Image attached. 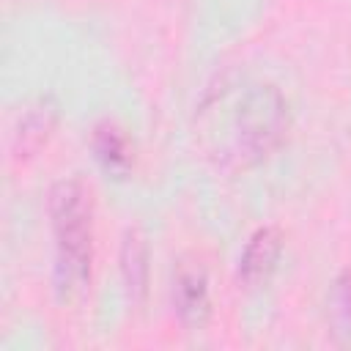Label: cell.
<instances>
[{
	"mask_svg": "<svg viewBox=\"0 0 351 351\" xmlns=\"http://www.w3.org/2000/svg\"><path fill=\"white\" fill-rule=\"evenodd\" d=\"M90 189L80 178H63L49 189V217L58 239L55 288L63 302L80 299L90 285Z\"/></svg>",
	"mask_w": 351,
	"mask_h": 351,
	"instance_id": "obj_1",
	"label": "cell"
},
{
	"mask_svg": "<svg viewBox=\"0 0 351 351\" xmlns=\"http://www.w3.org/2000/svg\"><path fill=\"white\" fill-rule=\"evenodd\" d=\"M288 129V104L274 85L252 88L236 112V156L261 159L280 145Z\"/></svg>",
	"mask_w": 351,
	"mask_h": 351,
	"instance_id": "obj_2",
	"label": "cell"
},
{
	"mask_svg": "<svg viewBox=\"0 0 351 351\" xmlns=\"http://www.w3.org/2000/svg\"><path fill=\"white\" fill-rule=\"evenodd\" d=\"M173 307L181 324L203 326L208 318V280L197 263H181L173 282Z\"/></svg>",
	"mask_w": 351,
	"mask_h": 351,
	"instance_id": "obj_3",
	"label": "cell"
},
{
	"mask_svg": "<svg viewBox=\"0 0 351 351\" xmlns=\"http://www.w3.org/2000/svg\"><path fill=\"white\" fill-rule=\"evenodd\" d=\"M282 252V236L277 228L266 225V228H258L250 241L244 244V252L239 258V280L250 288L261 285L269 280V274L274 271L277 266V258Z\"/></svg>",
	"mask_w": 351,
	"mask_h": 351,
	"instance_id": "obj_4",
	"label": "cell"
},
{
	"mask_svg": "<svg viewBox=\"0 0 351 351\" xmlns=\"http://www.w3.org/2000/svg\"><path fill=\"white\" fill-rule=\"evenodd\" d=\"M55 118H58V112H55V107L49 101H41V104L30 107L25 112V118L19 121V126H16L14 156H19V159L33 156L47 143V137H49V132L55 126Z\"/></svg>",
	"mask_w": 351,
	"mask_h": 351,
	"instance_id": "obj_5",
	"label": "cell"
},
{
	"mask_svg": "<svg viewBox=\"0 0 351 351\" xmlns=\"http://www.w3.org/2000/svg\"><path fill=\"white\" fill-rule=\"evenodd\" d=\"M90 145H93V154H96L99 165H101L107 173L123 176V173L129 170V165H132L129 140L123 137V132H121L115 123H110V121L99 123V126L93 129V134H90Z\"/></svg>",
	"mask_w": 351,
	"mask_h": 351,
	"instance_id": "obj_6",
	"label": "cell"
},
{
	"mask_svg": "<svg viewBox=\"0 0 351 351\" xmlns=\"http://www.w3.org/2000/svg\"><path fill=\"white\" fill-rule=\"evenodd\" d=\"M121 271H123V282L132 299H143L145 296V285H148V247L140 230H126L123 244H121Z\"/></svg>",
	"mask_w": 351,
	"mask_h": 351,
	"instance_id": "obj_7",
	"label": "cell"
},
{
	"mask_svg": "<svg viewBox=\"0 0 351 351\" xmlns=\"http://www.w3.org/2000/svg\"><path fill=\"white\" fill-rule=\"evenodd\" d=\"M329 324L340 343H351V269L340 271L329 291Z\"/></svg>",
	"mask_w": 351,
	"mask_h": 351,
	"instance_id": "obj_8",
	"label": "cell"
}]
</instances>
